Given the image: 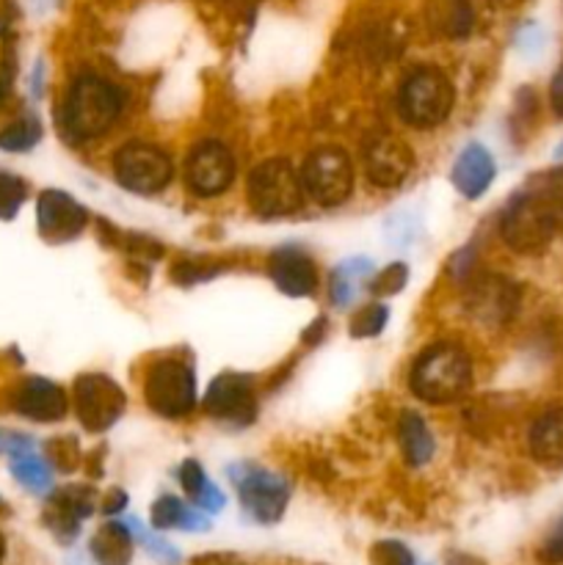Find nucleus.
I'll use <instances>...</instances> for the list:
<instances>
[{
    "instance_id": "obj_1",
    "label": "nucleus",
    "mask_w": 563,
    "mask_h": 565,
    "mask_svg": "<svg viewBox=\"0 0 563 565\" xmlns=\"http://www.w3.org/2000/svg\"><path fill=\"white\" fill-rule=\"evenodd\" d=\"M121 105H125V97H121L119 86L94 72H86L72 81L64 105H61L59 125L70 141H94L116 125Z\"/></svg>"
},
{
    "instance_id": "obj_2",
    "label": "nucleus",
    "mask_w": 563,
    "mask_h": 565,
    "mask_svg": "<svg viewBox=\"0 0 563 565\" xmlns=\"http://www.w3.org/2000/svg\"><path fill=\"white\" fill-rule=\"evenodd\" d=\"M472 384V362L467 351L453 342H436L425 348L412 364L408 386L414 395L434 406L458 401Z\"/></svg>"
},
{
    "instance_id": "obj_3",
    "label": "nucleus",
    "mask_w": 563,
    "mask_h": 565,
    "mask_svg": "<svg viewBox=\"0 0 563 565\" xmlns=\"http://www.w3.org/2000/svg\"><path fill=\"white\" fill-rule=\"evenodd\" d=\"M246 196L259 218H287L304 207L301 174L285 158H270L254 166L246 182Z\"/></svg>"
},
{
    "instance_id": "obj_4",
    "label": "nucleus",
    "mask_w": 563,
    "mask_h": 565,
    "mask_svg": "<svg viewBox=\"0 0 563 565\" xmlns=\"http://www.w3.org/2000/svg\"><path fill=\"white\" fill-rule=\"evenodd\" d=\"M453 103H456L453 83L447 81L445 72L434 70V66L414 70L397 92V110H401L403 121L419 127V130L439 127L450 116Z\"/></svg>"
},
{
    "instance_id": "obj_5",
    "label": "nucleus",
    "mask_w": 563,
    "mask_h": 565,
    "mask_svg": "<svg viewBox=\"0 0 563 565\" xmlns=\"http://www.w3.org/2000/svg\"><path fill=\"white\" fill-rule=\"evenodd\" d=\"M555 207L541 193H519L508 202L500 218V235L519 254H539L555 235Z\"/></svg>"
},
{
    "instance_id": "obj_6",
    "label": "nucleus",
    "mask_w": 563,
    "mask_h": 565,
    "mask_svg": "<svg viewBox=\"0 0 563 565\" xmlns=\"http://www.w3.org/2000/svg\"><path fill=\"white\" fill-rule=\"evenodd\" d=\"M144 401L163 419H182L196 406V375L180 359H158L144 379Z\"/></svg>"
},
{
    "instance_id": "obj_7",
    "label": "nucleus",
    "mask_w": 563,
    "mask_h": 565,
    "mask_svg": "<svg viewBox=\"0 0 563 565\" xmlns=\"http://www.w3.org/2000/svg\"><path fill=\"white\" fill-rule=\"evenodd\" d=\"M230 480L252 522L276 524L285 516L290 486L276 472L257 463H237V467H230Z\"/></svg>"
},
{
    "instance_id": "obj_8",
    "label": "nucleus",
    "mask_w": 563,
    "mask_h": 565,
    "mask_svg": "<svg viewBox=\"0 0 563 565\" xmlns=\"http://www.w3.org/2000/svg\"><path fill=\"white\" fill-rule=\"evenodd\" d=\"M298 174H301L304 193L323 207H337L353 191V163L340 147H318L309 152Z\"/></svg>"
},
{
    "instance_id": "obj_9",
    "label": "nucleus",
    "mask_w": 563,
    "mask_h": 565,
    "mask_svg": "<svg viewBox=\"0 0 563 565\" xmlns=\"http://www.w3.org/2000/svg\"><path fill=\"white\" fill-rule=\"evenodd\" d=\"M114 174L121 188L136 193H158L174 177V163L169 154L155 143L130 141L116 149Z\"/></svg>"
},
{
    "instance_id": "obj_10",
    "label": "nucleus",
    "mask_w": 563,
    "mask_h": 565,
    "mask_svg": "<svg viewBox=\"0 0 563 565\" xmlns=\"http://www.w3.org/2000/svg\"><path fill=\"white\" fill-rule=\"evenodd\" d=\"M127 397L114 379L86 373L75 381V412L88 434H105L125 414Z\"/></svg>"
},
{
    "instance_id": "obj_11",
    "label": "nucleus",
    "mask_w": 563,
    "mask_h": 565,
    "mask_svg": "<svg viewBox=\"0 0 563 565\" xmlns=\"http://www.w3.org/2000/svg\"><path fill=\"white\" fill-rule=\"evenodd\" d=\"M204 412L215 423H224L230 428L252 425L257 417V397H254L252 379L241 373H221L204 395Z\"/></svg>"
},
{
    "instance_id": "obj_12",
    "label": "nucleus",
    "mask_w": 563,
    "mask_h": 565,
    "mask_svg": "<svg viewBox=\"0 0 563 565\" xmlns=\"http://www.w3.org/2000/svg\"><path fill=\"white\" fill-rule=\"evenodd\" d=\"M235 180V158L221 141H202L191 149L185 163L188 191L210 199L221 196Z\"/></svg>"
},
{
    "instance_id": "obj_13",
    "label": "nucleus",
    "mask_w": 563,
    "mask_h": 565,
    "mask_svg": "<svg viewBox=\"0 0 563 565\" xmlns=\"http://www.w3.org/2000/svg\"><path fill=\"white\" fill-rule=\"evenodd\" d=\"M364 177L375 188H397L408 180L414 169V152L403 138L392 132H375L364 143Z\"/></svg>"
},
{
    "instance_id": "obj_14",
    "label": "nucleus",
    "mask_w": 563,
    "mask_h": 565,
    "mask_svg": "<svg viewBox=\"0 0 563 565\" xmlns=\"http://www.w3.org/2000/svg\"><path fill=\"white\" fill-rule=\"evenodd\" d=\"M88 210L66 191H44L36 202V230L50 243H70L86 230Z\"/></svg>"
},
{
    "instance_id": "obj_15",
    "label": "nucleus",
    "mask_w": 563,
    "mask_h": 565,
    "mask_svg": "<svg viewBox=\"0 0 563 565\" xmlns=\"http://www.w3.org/2000/svg\"><path fill=\"white\" fill-rule=\"evenodd\" d=\"M519 307V287L502 276H484L472 285L467 296V312L478 323L500 326L517 312Z\"/></svg>"
},
{
    "instance_id": "obj_16",
    "label": "nucleus",
    "mask_w": 563,
    "mask_h": 565,
    "mask_svg": "<svg viewBox=\"0 0 563 565\" xmlns=\"http://www.w3.org/2000/svg\"><path fill=\"white\" fill-rule=\"evenodd\" d=\"M268 276L285 296L304 298L318 290V268L298 246H282L268 257Z\"/></svg>"
},
{
    "instance_id": "obj_17",
    "label": "nucleus",
    "mask_w": 563,
    "mask_h": 565,
    "mask_svg": "<svg viewBox=\"0 0 563 565\" xmlns=\"http://www.w3.org/2000/svg\"><path fill=\"white\" fill-rule=\"evenodd\" d=\"M66 408L64 390L47 379H28L14 392V412L31 423H59Z\"/></svg>"
},
{
    "instance_id": "obj_18",
    "label": "nucleus",
    "mask_w": 563,
    "mask_h": 565,
    "mask_svg": "<svg viewBox=\"0 0 563 565\" xmlns=\"http://www.w3.org/2000/svg\"><path fill=\"white\" fill-rule=\"evenodd\" d=\"M495 158H491V152L484 143H467L458 152L456 163H453V185L469 202H475V199H480L489 191V185L495 182Z\"/></svg>"
},
{
    "instance_id": "obj_19",
    "label": "nucleus",
    "mask_w": 563,
    "mask_h": 565,
    "mask_svg": "<svg viewBox=\"0 0 563 565\" xmlns=\"http://www.w3.org/2000/svg\"><path fill=\"white\" fill-rule=\"evenodd\" d=\"M94 511V497L88 489H64L61 494H55L50 500L47 513H44V522L53 530L55 539L70 544L72 539L81 530L83 519L92 516Z\"/></svg>"
},
{
    "instance_id": "obj_20",
    "label": "nucleus",
    "mask_w": 563,
    "mask_h": 565,
    "mask_svg": "<svg viewBox=\"0 0 563 565\" xmlns=\"http://www.w3.org/2000/svg\"><path fill=\"white\" fill-rule=\"evenodd\" d=\"M530 456L541 467L561 469L563 467V408H546L544 414L533 419L528 434Z\"/></svg>"
},
{
    "instance_id": "obj_21",
    "label": "nucleus",
    "mask_w": 563,
    "mask_h": 565,
    "mask_svg": "<svg viewBox=\"0 0 563 565\" xmlns=\"http://www.w3.org/2000/svg\"><path fill=\"white\" fill-rule=\"evenodd\" d=\"M132 541H136V533L127 524L108 522L97 530V535L88 544V552L97 565H130Z\"/></svg>"
},
{
    "instance_id": "obj_22",
    "label": "nucleus",
    "mask_w": 563,
    "mask_h": 565,
    "mask_svg": "<svg viewBox=\"0 0 563 565\" xmlns=\"http://www.w3.org/2000/svg\"><path fill=\"white\" fill-rule=\"evenodd\" d=\"M397 439H401V450L408 467H425L434 458L436 441L419 414L403 412V417L397 419Z\"/></svg>"
},
{
    "instance_id": "obj_23",
    "label": "nucleus",
    "mask_w": 563,
    "mask_h": 565,
    "mask_svg": "<svg viewBox=\"0 0 563 565\" xmlns=\"http://www.w3.org/2000/svg\"><path fill=\"white\" fill-rule=\"evenodd\" d=\"M152 527L155 530H185V533H204L210 527L208 516L193 505H185L177 497L163 494L152 505Z\"/></svg>"
},
{
    "instance_id": "obj_24",
    "label": "nucleus",
    "mask_w": 563,
    "mask_h": 565,
    "mask_svg": "<svg viewBox=\"0 0 563 565\" xmlns=\"http://www.w3.org/2000/svg\"><path fill=\"white\" fill-rule=\"evenodd\" d=\"M177 478H180L182 489H185L188 500L193 502V508H196V511H208V513L224 511V505H226L224 491H221L215 483H210V478L204 475V469L199 467L196 461L182 463L180 472H177Z\"/></svg>"
},
{
    "instance_id": "obj_25",
    "label": "nucleus",
    "mask_w": 563,
    "mask_h": 565,
    "mask_svg": "<svg viewBox=\"0 0 563 565\" xmlns=\"http://www.w3.org/2000/svg\"><path fill=\"white\" fill-rule=\"evenodd\" d=\"M370 276H373V263H370V259L364 257L346 259V263L331 274V281H329V292L334 307L340 309L351 307V303L357 301L362 281H370Z\"/></svg>"
},
{
    "instance_id": "obj_26",
    "label": "nucleus",
    "mask_w": 563,
    "mask_h": 565,
    "mask_svg": "<svg viewBox=\"0 0 563 565\" xmlns=\"http://www.w3.org/2000/svg\"><path fill=\"white\" fill-rule=\"evenodd\" d=\"M431 25L450 39L469 36L475 25L472 6L467 0H436V9L431 11Z\"/></svg>"
},
{
    "instance_id": "obj_27",
    "label": "nucleus",
    "mask_w": 563,
    "mask_h": 565,
    "mask_svg": "<svg viewBox=\"0 0 563 565\" xmlns=\"http://www.w3.org/2000/svg\"><path fill=\"white\" fill-rule=\"evenodd\" d=\"M9 469L17 483L22 489L33 491V494H47L50 486H53V469H50V463L42 456H36V450L11 458Z\"/></svg>"
},
{
    "instance_id": "obj_28",
    "label": "nucleus",
    "mask_w": 563,
    "mask_h": 565,
    "mask_svg": "<svg viewBox=\"0 0 563 565\" xmlns=\"http://www.w3.org/2000/svg\"><path fill=\"white\" fill-rule=\"evenodd\" d=\"M42 141V125L36 116H22V119L11 121L9 127L0 130V149L6 152H28Z\"/></svg>"
},
{
    "instance_id": "obj_29",
    "label": "nucleus",
    "mask_w": 563,
    "mask_h": 565,
    "mask_svg": "<svg viewBox=\"0 0 563 565\" xmlns=\"http://www.w3.org/2000/svg\"><path fill=\"white\" fill-rule=\"evenodd\" d=\"M28 196V185L25 180H20L11 171L0 169V221H11L20 207L25 204Z\"/></svg>"
},
{
    "instance_id": "obj_30",
    "label": "nucleus",
    "mask_w": 563,
    "mask_h": 565,
    "mask_svg": "<svg viewBox=\"0 0 563 565\" xmlns=\"http://www.w3.org/2000/svg\"><path fill=\"white\" fill-rule=\"evenodd\" d=\"M390 320V312H386L384 303H368V307L359 309L351 320V334L364 340V337H379L381 329Z\"/></svg>"
},
{
    "instance_id": "obj_31",
    "label": "nucleus",
    "mask_w": 563,
    "mask_h": 565,
    "mask_svg": "<svg viewBox=\"0 0 563 565\" xmlns=\"http://www.w3.org/2000/svg\"><path fill=\"white\" fill-rule=\"evenodd\" d=\"M408 281V268L403 263H392L386 265L384 270L370 276L368 287L373 296H395V292L403 290V285Z\"/></svg>"
},
{
    "instance_id": "obj_32",
    "label": "nucleus",
    "mask_w": 563,
    "mask_h": 565,
    "mask_svg": "<svg viewBox=\"0 0 563 565\" xmlns=\"http://www.w3.org/2000/svg\"><path fill=\"white\" fill-rule=\"evenodd\" d=\"M370 563L373 565H417V557L412 555L406 544L401 541H379L370 550Z\"/></svg>"
},
{
    "instance_id": "obj_33",
    "label": "nucleus",
    "mask_w": 563,
    "mask_h": 565,
    "mask_svg": "<svg viewBox=\"0 0 563 565\" xmlns=\"http://www.w3.org/2000/svg\"><path fill=\"white\" fill-rule=\"evenodd\" d=\"M138 539H144V544H147V552L155 557V561H160L163 565H180V552H177V546H171L169 541L158 539V535H147L141 530V535Z\"/></svg>"
},
{
    "instance_id": "obj_34",
    "label": "nucleus",
    "mask_w": 563,
    "mask_h": 565,
    "mask_svg": "<svg viewBox=\"0 0 563 565\" xmlns=\"http://www.w3.org/2000/svg\"><path fill=\"white\" fill-rule=\"evenodd\" d=\"M31 450H33L31 436L0 428V456L14 458V456H22V452H31Z\"/></svg>"
},
{
    "instance_id": "obj_35",
    "label": "nucleus",
    "mask_w": 563,
    "mask_h": 565,
    "mask_svg": "<svg viewBox=\"0 0 563 565\" xmlns=\"http://www.w3.org/2000/svg\"><path fill=\"white\" fill-rule=\"evenodd\" d=\"M541 552H544V557L550 563H563V516L557 519L555 527H552L550 533H546Z\"/></svg>"
},
{
    "instance_id": "obj_36",
    "label": "nucleus",
    "mask_w": 563,
    "mask_h": 565,
    "mask_svg": "<svg viewBox=\"0 0 563 565\" xmlns=\"http://www.w3.org/2000/svg\"><path fill=\"white\" fill-rule=\"evenodd\" d=\"M541 196H544L552 207L563 210V166L544 177V191H541Z\"/></svg>"
},
{
    "instance_id": "obj_37",
    "label": "nucleus",
    "mask_w": 563,
    "mask_h": 565,
    "mask_svg": "<svg viewBox=\"0 0 563 565\" xmlns=\"http://www.w3.org/2000/svg\"><path fill=\"white\" fill-rule=\"evenodd\" d=\"M550 105L552 114H555L557 119H563V66L555 72V77H552L550 83Z\"/></svg>"
},
{
    "instance_id": "obj_38",
    "label": "nucleus",
    "mask_w": 563,
    "mask_h": 565,
    "mask_svg": "<svg viewBox=\"0 0 563 565\" xmlns=\"http://www.w3.org/2000/svg\"><path fill=\"white\" fill-rule=\"evenodd\" d=\"M127 505V494L125 491H114V494L108 497V500H105V513H119L121 508Z\"/></svg>"
},
{
    "instance_id": "obj_39",
    "label": "nucleus",
    "mask_w": 563,
    "mask_h": 565,
    "mask_svg": "<svg viewBox=\"0 0 563 565\" xmlns=\"http://www.w3.org/2000/svg\"><path fill=\"white\" fill-rule=\"evenodd\" d=\"M445 565H486V563L478 561V557L467 555V552H450V555H447V563Z\"/></svg>"
},
{
    "instance_id": "obj_40",
    "label": "nucleus",
    "mask_w": 563,
    "mask_h": 565,
    "mask_svg": "<svg viewBox=\"0 0 563 565\" xmlns=\"http://www.w3.org/2000/svg\"><path fill=\"white\" fill-rule=\"evenodd\" d=\"M6 94H9V77L0 75V103L6 99Z\"/></svg>"
},
{
    "instance_id": "obj_41",
    "label": "nucleus",
    "mask_w": 563,
    "mask_h": 565,
    "mask_svg": "<svg viewBox=\"0 0 563 565\" xmlns=\"http://www.w3.org/2000/svg\"><path fill=\"white\" fill-rule=\"evenodd\" d=\"M3 561H6V539L0 535V565H3Z\"/></svg>"
}]
</instances>
